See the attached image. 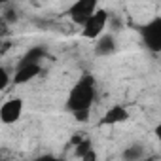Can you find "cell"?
<instances>
[{"label": "cell", "mask_w": 161, "mask_h": 161, "mask_svg": "<svg viewBox=\"0 0 161 161\" xmlns=\"http://www.w3.org/2000/svg\"><path fill=\"white\" fill-rule=\"evenodd\" d=\"M10 82H12V76H10V72L4 68V66H0V93H2L8 86H10Z\"/></svg>", "instance_id": "obj_10"}, {"label": "cell", "mask_w": 161, "mask_h": 161, "mask_svg": "<svg viewBox=\"0 0 161 161\" xmlns=\"http://www.w3.org/2000/svg\"><path fill=\"white\" fill-rule=\"evenodd\" d=\"M99 8V0H76V2L68 8V17L82 27Z\"/></svg>", "instance_id": "obj_5"}, {"label": "cell", "mask_w": 161, "mask_h": 161, "mask_svg": "<svg viewBox=\"0 0 161 161\" xmlns=\"http://www.w3.org/2000/svg\"><path fill=\"white\" fill-rule=\"evenodd\" d=\"M42 72V63H36V61H25L21 59L19 64L15 66L14 70V76H12V84L14 86H25L29 82H32L34 78H38Z\"/></svg>", "instance_id": "obj_3"}, {"label": "cell", "mask_w": 161, "mask_h": 161, "mask_svg": "<svg viewBox=\"0 0 161 161\" xmlns=\"http://www.w3.org/2000/svg\"><path fill=\"white\" fill-rule=\"evenodd\" d=\"M108 19H110L108 12L103 10V8H97L95 14L82 25V36L87 38V40L99 38V36L106 31V27H108Z\"/></svg>", "instance_id": "obj_2"}, {"label": "cell", "mask_w": 161, "mask_h": 161, "mask_svg": "<svg viewBox=\"0 0 161 161\" xmlns=\"http://www.w3.org/2000/svg\"><path fill=\"white\" fill-rule=\"evenodd\" d=\"M127 119H129V110L125 106H121V104H114L112 108H108L104 112L99 125H118V123H123Z\"/></svg>", "instance_id": "obj_7"}, {"label": "cell", "mask_w": 161, "mask_h": 161, "mask_svg": "<svg viewBox=\"0 0 161 161\" xmlns=\"http://www.w3.org/2000/svg\"><path fill=\"white\" fill-rule=\"evenodd\" d=\"M138 32L142 36V42L146 44V47L152 53H159L161 51V19L159 17H155L150 23L142 25L138 29Z\"/></svg>", "instance_id": "obj_4"}, {"label": "cell", "mask_w": 161, "mask_h": 161, "mask_svg": "<svg viewBox=\"0 0 161 161\" xmlns=\"http://www.w3.org/2000/svg\"><path fill=\"white\" fill-rule=\"evenodd\" d=\"M4 17H6V21L14 23V21L17 19V14H15V10H14V8H6V14H4Z\"/></svg>", "instance_id": "obj_11"}, {"label": "cell", "mask_w": 161, "mask_h": 161, "mask_svg": "<svg viewBox=\"0 0 161 161\" xmlns=\"http://www.w3.org/2000/svg\"><path fill=\"white\" fill-rule=\"evenodd\" d=\"M8 2H10V0H0V8H2V6H8Z\"/></svg>", "instance_id": "obj_12"}, {"label": "cell", "mask_w": 161, "mask_h": 161, "mask_svg": "<svg viewBox=\"0 0 161 161\" xmlns=\"http://www.w3.org/2000/svg\"><path fill=\"white\" fill-rule=\"evenodd\" d=\"M97 97V82L91 74H84L70 87L66 97V110L74 114L78 121H86L89 118L91 106Z\"/></svg>", "instance_id": "obj_1"}, {"label": "cell", "mask_w": 161, "mask_h": 161, "mask_svg": "<svg viewBox=\"0 0 161 161\" xmlns=\"http://www.w3.org/2000/svg\"><path fill=\"white\" fill-rule=\"evenodd\" d=\"M23 99L19 97H12L8 101L2 103V106H0V121H2L4 125H14L21 119L23 116Z\"/></svg>", "instance_id": "obj_6"}, {"label": "cell", "mask_w": 161, "mask_h": 161, "mask_svg": "<svg viewBox=\"0 0 161 161\" xmlns=\"http://www.w3.org/2000/svg\"><path fill=\"white\" fill-rule=\"evenodd\" d=\"M95 42V53L97 55H101V57H108V55H112L116 49H118V44H116V40H114V36L112 34H101L99 38H95L93 40Z\"/></svg>", "instance_id": "obj_8"}, {"label": "cell", "mask_w": 161, "mask_h": 161, "mask_svg": "<svg viewBox=\"0 0 161 161\" xmlns=\"http://www.w3.org/2000/svg\"><path fill=\"white\" fill-rule=\"evenodd\" d=\"M146 155V150H144V146H140V144H131V146H127L123 152H121V157L125 159V161H138V159H142Z\"/></svg>", "instance_id": "obj_9"}]
</instances>
